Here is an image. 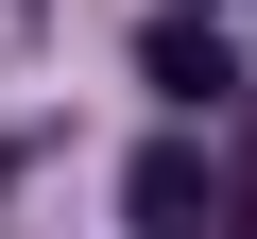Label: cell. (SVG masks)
I'll return each instance as SVG.
<instances>
[{
    "label": "cell",
    "instance_id": "6da1fadb",
    "mask_svg": "<svg viewBox=\"0 0 257 239\" xmlns=\"http://www.w3.org/2000/svg\"><path fill=\"white\" fill-rule=\"evenodd\" d=\"M138 86H155V102H240V52H223L206 0H172V18L138 34Z\"/></svg>",
    "mask_w": 257,
    "mask_h": 239
},
{
    "label": "cell",
    "instance_id": "7a4b0ae2",
    "mask_svg": "<svg viewBox=\"0 0 257 239\" xmlns=\"http://www.w3.org/2000/svg\"><path fill=\"white\" fill-rule=\"evenodd\" d=\"M120 205H138V239H206V222H223V171H206L189 137H155L138 171H120Z\"/></svg>",
    "mask_w": 257,
    "mask_h": 239
},
{
    "label": "cell",
    "instance_id": "3957f363",
    "mask_svg": "<svg viewBox=\"0 0 257 239\" xmlns=\"http://www.w3.org/2000/svg\"><path fill=\"white\" fill-rule=\"evenodd\" d=\"M18 18H35V0H18Z\"/></svg>",
    "mask_w": 257,
    "mask_h": 239
}]
</instances>
